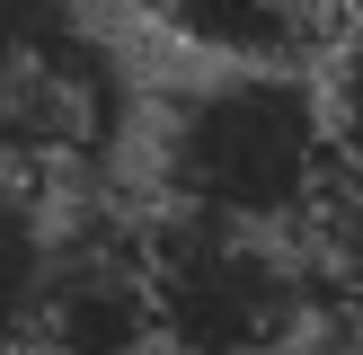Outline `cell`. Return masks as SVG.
<instances>
[{"label": "cell", "instance_id": "obj_1", "mask_svg": "<svg viewBox=\"0 0 363 355\" xmlns=\"http://www.w3.org/2000/svg\"><path fill=\"white\" fill-rule=\"evenodd\" d=\"M142 151L169 204L257 231H301L346 169L328 89L301 62H204L151 106Z\"/></svg>", "mask_w": 363, "mask_h": 355}, {"label": "cell", "instance_id": "obj_2", "mask_svg": "<svg viewBox=\"0 0 363 355\" xmlns=\"http://www.w3.org/2000/svg\"><path fill=\"white\" fill-rule=\"evenodd\" d=\"M142 133V89L98 0H0V160L106 178Z\"/></svg>", "mask_w": 363, "mask_h": 355}, {"label": "cell", "instance_id": "obj_3", "mask_svg": "<svg viewBox=\"0 0 363 355\" xmlns=\"http://www.w3.org/2000/svg\"><path fill=\"white\" fill-rule=\"evenodd\" d=\"M151 293L169 355H293L328 311L301 248L186 204L151 222Z\"/></svg>", "mask_w": 363, "mask_h": 355}, {"label": "cell", "instance_id": "obj_4", "mask_svg": "<svg viewBox=\"0 0 363 355\" xmlns=\"http://www.w3.org/2000/svg\"><path fill=\"white\" fill-rule=\"evenodd\" d=\"M35 355H151L160 346V293H151V222H124L106 204L62 213Z\"/></svg>", "mask_w": 363, "mask_h": 355}, {"label": "cell", "instance_id": "obj_5", "mask_svg": "<svg viewBox=\"0 0 363 355\" xmlns=\"http://www.w3.org/2000/svg\"><path fill=\"white\" fill-rule=\"evenodd\" d=\"M169 45L204 53V62H311L337 45L328 0H142Z\"/></svg>", "mask_w": 363, "mask_h": 355}, {"label": "cell", "instance_id": "obj_6", "mask_svg": "<svg viewBox=\"0 0 363 355\" xmlns=\"http://www.w3.org/2000/svg\"><path fill=\"white\" fill-rule=\"evenodd\" d=\"M53 258H62V213L45 204V178L0 160V355L35 337Z\"/></svg>", "mask_w": 363, "mask_h": 355}, {"label": "cell", "instance_id": "obj_7", "mask_svg": "<svg viewBox=\"0 0 363 355\" xmlns=\"http://www.w3.org/2000/svg\"><path fill=\"white\" fill-rule=\"evenodd\" d=\"M328 116H337V142H346V160H363V36H337L328 53Z\"/></svg>", "mask_w": 363, "mask_h": 355}]
</instances>
